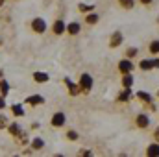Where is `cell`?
I'll return each instance as SVG.
<instances>
[{
  "label": "cell",
  "instance_id": "1",
  "mask_svg": "<svg viewBox=\"0 0 159 157\" xmlns=\"http://www.w3.org/2000/svg\"><path fill=\"white\" fill-rule=\"evenodd\" d=\"M93 87V79L89 74H81V79H80V89H83V91H89Z\"/></svg>",
  "mask_w": 159,
  "mask_h": 157
},
{
  "label": "cell",
  "instance_id": "2",
  "mask_svg": "<svg viewBox=\"0 0 159 157\" xmlns=\"http://www.w3.org/2000/svg\"><path fill=\"white\" fill-rule=\"evenodd\" d=\"M32 26H34V30H35L37 34H43V32H44V28H46V24H44V20H43V19H35V20L32 22Z\"/></svg>",
  "mask_w": 159,
  "mask_h": 157
},
{
  "label": "cell",
  "instance_id": "3",
  "mask_svg": "<svg viewBox=\"0 0 159 157\" xmlns=\"http://www.w3.org/2000/svg\"><path fill=\"white\" fill-rule=\"evenodd\" d=\"M63 122H65V115H63V113H56V115L52 117V124H54V126H63Z\"/></svg>",
  "mask_w": 159,
  "mask_h": 157
},
{
  "label": "cell",
  "instance_id": "4",
  "mask_svg": "<svg viewBox=\"0 0 159 157\" xmlns=\"http://www.w3.org/2000/svg\"><path fill=\"white\" fill-rule=\"evenodd\" d=\"M131 67H133V65H131V61H128V59L120 61V65H119V69L122 70V72H126V74H128V72L131 70Z\"/></svg>",
  "mask_w": 159,
  "mask_h": 157
},
{
  "label": "cell",
  "instance_id": "5",
  "mask_svg": "<svg viewBox=\"0 0 159 157\" xmlns=\"http://www.w3.org/2000/svg\"><path fill=\"white\" fill-rule=\"evenodd\" d=\"M67 30H69V34H72V35H76L80 32V24L78 22H70L69 26H67Z\"/></svg>",
  "mask_w": 159,
  "mask_h": 157
},
{
  "label": "cell",
  "instance_id": "6",
  "mask_svg": "<svg viewBox=\"0 0 159 157\" xmlns=\"http://www.w3.org/2000/svg\"><path fill=\"white\" fill-rule=\"evenodd\" d=\"M65 30H67V28H65V24H63V22H61V20H57V22H56V24H54V32H56V34H57V35H59V34H63V32H65Z\"/></svg>",
  "mask_w": 159,
  "mask_h": 157
},
{
  "label": "cell",
  "instance_id": "7",
  "mask_svg": "<svg viewBox=\"0 0 159 157\" xmlns=\"http://www.w3.org/2000/svg\"><path fill=\"white\" fill-rule=\"evenodd\" d=\"M148 155L150 157L159 155V144H152V146H148Z\"/></svg>",
  "mask_w": 159,
  "mask_h": 157
},
{
  "label": "cell",
  "instance_id": "8",
  "mask_svg": "<svg viewBox=\"0 0 159 157\" xmlns=\"http://www.w3.org/2000/svg\"><path fill=\"white\" fill-rule=\"evenodd\" d=\"M26 102L32 104V105H37V104H43V96H30Z\"/></svg>",
  "mask_w": 159,
  "mask_h": 157
},
{
  "label": "cell",
  "instance_id": "9",
  "mask_svg": "<svg viewBox=\"0 0 159 157\" xmlns=\"http://www.w3.org/2000/svg\"><path fill=\"white\" fill-rule=\"evenodd\" d=\"M148 122H150V120H148L146 115H141V117L137 118V124H139L141 128H146V126H148Z\"/></svg>",
  "mask_w": 159,
  "mask_h": 157
},
{
  "label": "cell",
  "instance_id": "10",
  "mask_svg": "<svg viewBox=\"0 0 159 157\" xmlns=\"http://www.w3.org/2000/svg\"><path fill=\"white\" fill-rule=\"evenodd\" d=\"M34 78H35V81H46V79H48V74H44V72H35Z\"/></svg>",
  "mask_w": 159,
  "mask_h": 157
},
{
  "label": "cell",
  "instance_id": "11",
  "mask_svg": "<svg viewBox=\"0 0 159 157\" xmlns=\"http://www.w3.org/2000/svg\"><path fill=\"white\" fill-rule=\"evenodd\" d=\"M0 91H2V94H7V91H9V83L7 81H0Z\"/></svg>",
  "mask_w": 159,
  "mask_h": 157
},
{
  "label": "cell",
  "instance_id": "12",
  "mask_svg": "<svg viewBox=\"0 0 159 157\" xmlns=\"http://www.w3.org/2000/svg\"><path fill=\"white\" fill-rule=\"evenodd\" d=\"M65 81H67V85H69V89H70V92H72V94H78V87H76V85H74V83H72V81H70L69 78L65 79Z\"/></svg>",
  "mask_w": 159,
  "mask_h": 157
},
{
  "label": "cell",
  "instance_id": "13",
  "mask_svg": "<svg viewBox=\"0 0 159 157\" xmlns=\"http://www.w3.org/2000/svg\"><path fill=\"white\" fill-rule=\"evenodd\" d=\"M120 41H122V35H120V34H115V37L111 39V46H119Z\"/></svg>",
  "mask_w": 159,
  "mask_h": 157
},
{
  "label": "cell",
  "instance_id": "14",
  "mask_svg": "<svg viewBox=\"0 0 159 157\" xmlns=\"http://www.w3.org/2000/svg\"><path fill=\"white\" fill-rule=\"evenodd\" d=\"M87 22H89V24H94V22H98V15H96V13H91V15L87 17Z\"/></svg>",
  "mask_w": 159,
  "mask_h": 157
},
{
  "label": "cell",
  "instance_id": "15",
  "mask_svg": "<svg viewBox=\"0 0 159 157\" xmlns=\"http://www.w3.org/2000/svg\"><path fill=\"white\" fill-rule=\"evenodd\" d=\"M154 67V63L152 61H141V69H144V70H150Z\"/></svg>",
  "mask_w": 159,
  "mask_h": 157
},
{
  "label": "cell",
  "instance_id": "16",
  "mask_svg": "<svg viewBox=\"0 0 159 157\" xmlns=\"http://www.w3.org/2000/svg\"><path fill=\"white\" fill-rule=\"evenodd\" d=\"M122 83H124V87H129L131 83H133V78L128 74V76H124V79H122Z\"/></svg>",
  "mask_w": 159,
  "mask_h": 157
},
{
  "label": "cell",
  "instance_id": "17",
  "mask_svg": "<svg viewBox=\"0 0 159 157\" xmlns=\"http://www.w3.org/2000/svg\"><path fill=\"white\" fill-rule=\"evenodd\" d=\"M13 113H15L17 117H20V115H24V109H22L20 105H13Z\"/></svg>",
  "mask_w": 159,
  "mask_h": 157
},
{
  "label": "cell",
  "instance_id": "18",
  "mask_svg": "<svg viewBox=\"0 0 159 157\" xmlns=\"http://www.w3.org/2000/svg\"><path fill=\"white\" fill-rule=\"evenodd\" d=\"M43 144H44V142H43V141H41V139H35V141H34V142H32V146H34V148H35V150H41V148H43Z\"/></svg>",
  "mask_w": 159,
  "mask_h": 157
},
{
  "label": "cell",
  "instance_id": "19",
  "mask_svg": "<svg viewBox=\"0 0 159 157\" xmlns=\"http://www.w3.org/2000/svg\"><path fill=\"white\" fill-rule=\"evenodd\" d=\"M129 94H131V92H129V87H128V89L120 94V100H122V102H124V100H128V98H129Z\"/></svg>",
  "mask_w": 159,
  "mask_h": 157
},
{
  "label": "cell",
  "instance_id": "20",
  "mask_svg": "<svg viewBox=\"0 0 159 157\" xmlns=\"http://www.w3.org/2000/svg\"><path fill=\"white\" fill-rule=\"evenodd\" d=\"M139 98H141V100H144V102H150V100H152V98H150V94H146V92H143V91L139 92Z\"/></svg>",
  "mask_w": 159,
  "mask_h": 157
},
{
  "label": "cell",
  "instance_id": "21",
  "mask_svg": "<svg viewBox=\"0 0 159 157\" xmlns=\"http://www.w3.org/2000/svg\"><path fill=\"white\" fill-rule=\"evenodd\" d=\"M150 50H152L154 54H157V52H159V41H154V43H152V46H150Z\"/></svg>",
  "mask_w": 159,
  "mask_h": 157
},
{
  "label": "cell",
  "instance_id": "22",
  "mask_svg": "<svg viewBox=\"0 0 159 157\" xmlns=\"http://www.w3.org/2000/svg\"><path fill=\"white\" fill-rule=\"evenodd\" d=\"M9 131H11L13 135H19V126H17V124H11V126H9Z\"/></svg>",
  "mask_w": 159,
  "mask_h": 157
},
{
  "label": "cell",
  "instance_id": "23",
  "mask_svg": "<svg viewBox=\"0 0 159 157\" xmlns=\"http://www.w3.org/2000/svg\"><path fill=\"white\" fill-rule=\"evenodd\" d=\"M120 4H122V6H126V7H131V6H133V2H131V0H120Z\"/></svg>",
  "mask_w": 159,
  "mask_h": 157
},
{
  "label": "cell",
  "instance_id": "24",
  "mask_svg": "<svg viewBox=\"0 0 159 157\" xmlns=\"http://www.w3.org/2000/svg\"><path fill=\"white\" fill-rule=\"evenodd\" d=\"M69 137H70V139H78V135H76V131H69Z\"/></svg>",
  "mask_w": 159,
  "mask_h": 157
},
{
  "label": "cell",
  "instance_id": "25",
  "mask_svg": "<svg viewBox=\"0 0 159 157\" xmlns=\"http://www.w3.org/2000/svg\"><path fill=\"white\" fill-rule=\"evenodd\" d=\"M4 105H6V102H4V98H0V109H2Z\"/></svg>",
  "mask_w": 159,
  "mask_h": 157
},
{
  "label": "cell",
  "instance_id": "26",
  "mask_svg": "<svg viewBox=\"0 0 159 157\" xmlns=\"http://www.w3.org/2000/svg\"><path fill=\"white\" fill-rule=\"evenodd\" d=\"M154 63V67H159V59H156V61H152Z\"/></svg>",
  "mask_w": 159,
  "mask_h": 157
},
{
  "label": "cell",
  "instance_id": "27",
  "mask_svg": "<svg viewBox=\"0 0 159 157\" xmlns=\"http://www.w3.org/2000/svg\"><path fill=\"white\" fill-rule=\"evenodd\" d=\"M141 2H143V4H150L152 0H141Z\"/></svg>",
  "mask_w": 159,
  "mask_h": 157
},
{
  "label": "cell",
  "instance_id": "28",
  "mask_svg": "<svg viewBox=\"0 0 159 157\" xmlns=\"http://www.w3.org/2000/svg\"><path fill=\"white\" fill-rule=\"evenodd\" d=\"M156 137H157V139H159V128H157V129H156Z\"/></svg>",
  "mask_w": 159,
  "mask_h": 157
},
{
  "label": "cell",
  "instance_id": "29",
  "mask_svg": "<svg viewBox=\"0 0 159 157\" xmlns=\"http://www.w3.org/2000/svg\"><path fill=\"white\" fill-rule=\"evenodd\" d=\"M2 118H4V117H0V126H2Z\"/></svg>",
  "mask_w": 159,
  "mask_h": 157
}]
</instances>
